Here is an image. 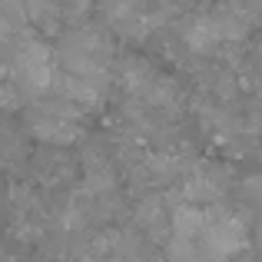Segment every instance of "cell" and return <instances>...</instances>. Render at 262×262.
<instances>
[{
    "label": "cell",
    "instance_id": "6da1fadb",
    "mask_svg": "<svg viewBox=\"0 0 262 262\" xmlns=\"http://www.w3.org/2000/svg\"><path fill=\"white\" fill-rule=\"evenodd\" d=\"M199 246H203V259L232 262L249 246V229L236 212L223 209V206H206V226L199 232Z\"/></svg>",
    "mask_w": 262,
    "mask_h": 262
},
{
    "label": "cell",
    "instance_id": "7a4b0ae2",
    "mask_svg": "<svg viewBox=\"0 0 262 262\" xmlns=\"http://www.w3.org/2000/svg\"><path fill=\"white\" fill-rule=\"evenodd\" d=\"M10 80L20 93L43 96L53 86V53L43 40H20L10 57Z\"/></svg>",
    "mask_w": 262,
    "mask_h": 262
},
{
    "label": "cell",
    "instance_id": "3957f363",
    "mask_svg": "<svg viewBox=\"0 0 262 262\" xmlns=\"http://www.w3.org/2000/svg\"><path fill=\"white\" fill-rule=\"evenodd\" d=\"M226 186H229V169L219 163L196 160L179 183V199L189 206H199V209L219 206V199L226 196Z\"/></svg>",
    "mask_w": 262,
    "mask_h": 262
},
{
    "label": "cell",
    "instance_id": "277c9868",
    "mask_svg": "<svg viewBox=\"0 0 262 262\" xmlns=\"http://www.w3.org/2000/svg\"><path fill=\"white\" fill-rule=\"evenodd\" d=\"M24 123H27V133H30L33 140H40L47 149H67V146H73V143H80L86 136L80 120H67V116L47 113V110L37 106V103L27 106Z\"/></svg>",
    "mask_w": 262,
    "mask_h": 262
},
{
    "label": "cell",
    "instance_id": "5b68a950",
    "mask_svg": "<svg viewBox=\"0 0 262 262\" xmlns=\"http://www.w3.org/2000/svg\"><path fill=\"white\" fill-rule=\"evenodd\" d=\"M133 219H136V229L146 239L160 243V246H166V239L173 236V232H169L166 192H146V196H140V203H136V209H133Z\"/></svg>",
    "mask_w": 262,
    "mask_h": 262
},
{
    "label": "cell",
    "instance_id": "8992f818",
    "mask_svg": "<svg viewBox=\"0 0 262 262\" xmlns=\"http://www.w3.org/2000/svg\"><path fill=\"white\" fill-rule=\"evenodd\" d=\"M53 86H57V96H63V100L73 103L80 113H86V110H100L103 103H106V86L110 83H103V80H80V77L60 73V77H53Z\"/></svg>",
    "mask_w": 262,
    "mask_h": 262
},
{
    "label": "cell",
    "instance_id": "52a82bcc",
    "mask_svg": "<svg viewBox=\"0 0 262 262\" xmlns=\"http://www.w3.org/2000/svg\"><path fill=\"white\" fill-rule=\"evenodd\" d=\"M63 43L77 47L80 53H86V57L100 67H110V60H113V37H110L106 27H100V24H83V27H77V30H70L63 37Z\"/></svg>",
    "mask_w": 262,
    "mask_h": 262
},
{
    "label": "cell",
    "instance_id": "ba28073f",
    "mask_svg": "<svg viewBox=\"0 0 262 262\" xmlns=\"http://www.w3.org/2000/svg\"><path fill=\"white\" fill-rule=\"evenodd\" d=\"M33 163V176H37L40 186L53 189V186H70L73 173H77V163L63 153V149H47V153L30 156Z\"/></svg>",
    "mask_w": 262,
    "mask_h": 262
},
{
    "label": "cell",
    "instance_id": "9c48e42d",
    "mask_svg": "<svg viewBox=\"0 0 262 262\" xmlns=\"http://www.w3.org/2000/svg\"><path fill=\"white\" fill-rule=\"evenodd\" d=\"M183 43L189 53H196V57H206V53H212L216 47H223V33H219V24L212 13H199V17H192L189 24L183 27Z\"/></svg>",
    "mask_w": 262,
    "mask_h": 262
},
{
    "label": "cell",
    "instance_id": "30bf717a",
    "mask_svg": "<svg viewBox=\"0 0 262 262\" xmlns=\"http://www.w3.org/2000/svg\"><path fill=\"white\" fill-rule=\"evenodd\" d=\"M27 160H30V153H27L24 133H20L13 123H4V126H0V166H4L7 173H20Z\"/></svg>",
    "mask_w": 262,
    "mask_h": 262
},
{
    "label": "cell",
    "instance_id": "8fae6325",
    "mask_svg": "<svg viewBox=\"0 0 262 262\" xmlns=\"http://www.w3.org/2000/svg\"><path fill=\"white\" fill-rule=\"evenodd\" d=\"M199 243H189V239H179V236H169L166 246H163V262H192L199 259Z\"/></svg>",
    "mask_w": 262,
    "mask_h": 262
},
{
    "label": "cell",
    "instance_id": "7c38bea8",
    "mask_svg": "<svg viewBox=\"0 0 262 262\" xmlns=\"http://www.w3.org/2000/svg\"><path fill=\"white\" fill-rule=\"evenodd\" d=\"M60 7V17L63 20H83L93 7V0H53Z\"/></svg>",
    "mask_w": 262,
    "mask_h": 262
},
{
    "label": "cell",
    "instance_id": "4fadbf2b",
    "mask_svg": "<svg viewBox=\"0 0 262 262\" xmlns=\"http://www.w3.org/2000/svg\"><path fill=\"white\" fill-rule=\"evenodd\" d=\"M243 196L249 199V203H259L262 206V173H249V176H243Z\"/></svg>",
    "mask_w": 262,
    "mask_h": 262
},
{
    "label": "cell",
    "instance_id": "5bb4252c",
    "mask_svg": "<svg viewBox=\"0 0 262 262\" xmlns=\"http://www.w3.org/2000/svg\"><path fill=\"white\" fill-rule=\"evenodd\" d=\"M249 93L259 100V106H262V73H252V80H249Z\"/></svg>",
    "mask_w": 262,
    "mask_h": 262
},
{
    "label": "cell",
    "instance_id": "9a60e30c",
    "mask_svg": "<svg viewBox=\"0 0 262 262\" xmlns=\"http://www.w3.org/2000/svg\"><path fill=\"white\" fill-rule=\"evenodd\" d=\"M256 249L262 252V219H259V223H256Z\"/></svg>",
    "mask_w": 262,
    "mask_h": 262
},
{
    "label": "cell",
    "instance_id": "2e32d148",
    "mask_svg": "<svg viewBox=\"0 0 262 262\" xmlns=\"http://www.w3.org/2000/svg\"><path fill=\"white\" fill-rule=\"evenodd\" d=\"M192 262H209V259H203V256H199V259H192Z\"/></svg>",
    "mask_w": 262,
    "mask_h": 262
}]
</instances>
